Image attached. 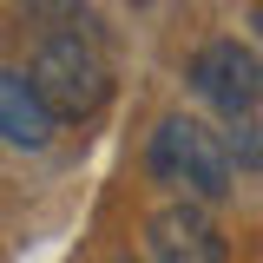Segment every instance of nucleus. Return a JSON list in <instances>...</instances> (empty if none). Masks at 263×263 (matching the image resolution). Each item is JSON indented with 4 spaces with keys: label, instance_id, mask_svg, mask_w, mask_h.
Segmentation results:
<instances>
[{
    "label": "nucleus",
    "instance_id": "6",
    "mask_svg": "<svg viewBox=\"0 0 263 263\" xmlns=\"http://www.w3.org/2000/svg\"><path fill=\"white\" fill-rule=\"evenodd\" d=\"M20 20L40 27V40H53V33H99V13L86 0H20Z\"/></svg>",
    "mask_w": 263,
    "mask_h": 263
},
{
    "label": "nucleus",
    "instance_id": "1",
    "mask_svg": "<svg viewBox=\"0 0 263 263\" xmlns=\"http://www.w3.org/2000/svg\"><path fill=\"white\" fill-rule=\"evenodd\" d=\"M145 164H152L158 184L184 191L191 204H224L230 184H237L230 138H224V132H211L204 119H191V112H164V119H158L152 145H145Z\"/></svg>",
    "mask_w": 263,
    "mask_h": 263
},
{
    "label": "nucleus",
    "instance_id": "7",
    "mask_svg": "<svg viewBox=\"0 0 263 263\" xmlns=\"http://www.w3.org/2000/svg\"><path fill=\"white\" fill-rule=\"evenodd\" d=\"M230 158H237V164H263V125H257V119H243V125H237Z\"/></svg>",
    "mask_w": 263,
    "mask_h": 263
},
{
    "label": "nucleus",
    "instance_id": "2",
    "mask_svg": "<svg viewBox=\"0 0 263 263\" xmlns=\"http://www.w3.org/2000/svg\"><path fill=\"white\" fill-rule=\"evenodd\" d=\"M27 72L40 86V99L60 112V125L66 119H92L112 99V66H105L99 33H53V40H40Z\"/></svg>",
    "mask_w": 263,
    "mask_h": 263
},
{
    "label": "nucleus",
    "instance_id": "5",
    "mask_svg": "<svg viewBox=\"0 0 263 263\" xmlns=\"http://www.w3.org/2000/svg\"><path fill=\"white\" fill-rule=\"evenodd\" d=\"M53 132H60V112L40 99L33 72L0 66V138H7V145H20V152H46V145H53Z\"/></svg>",
    "mask_w": 263,
    "mask_h": 263
},
{
    "label": "nucleus",
    "instance_id": "3",
    "mask_svg": "<svg viewBox=\"0 0 263 263\" xmlns=\"http://www.w3.org/2000/svg\"><path fill=\"white\" fill-rule=\"evenodd\" d=\"M184 79H191V92L230 119V125H243V119H257L263 105V60L243 46V40H211V46H197L191 66H184Z\"/></svg>",
    "mask_w": 263,
    "mask_h": 263
},
{
    "label": "nucleus",
    "instance_id": "8",
    "mask_svg": "<svg viewBox=\"0 0 263 263\" xmlns=\"http://www.w3.org/2000/svg\"><path fill=\"white\" fill-rule=\"evenodd\" d=\"M119 263H132V257H119Z\"/></svg>",
    "mask_w": 263,
    "mask_h": 263
},
{
    "label": "nucleus",
    "instance_id": "4",
    "mask_svg": "<svg viewBox=\"0 0 263 263\" xmlns=\"http://www.w3.org/2000/svg\"><path fill=\"white\" fill-rule=\"evenodd\" d=\"M145 250H152V263H230L224 230L211 224V211L191 204V197L158 204L145 217Z\"/></svg>",
    "mask_w": 263,
    "mask_h": 263
}]
</instances>
